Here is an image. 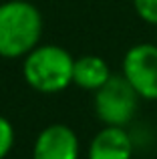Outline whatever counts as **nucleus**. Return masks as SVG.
Segmentation results:
<instances>
[{"instance_id": "obj_9", "label": "nucleus", "mask_w": 157, "mask_h": 159, "mask_svg": "<svg viewBox=\"0 0 157 159\" xmlns=\"http://www.w3.org/2000/svg\"><path fill=\"white\" fill-rule=\"evenodd\" d=\"M12 143H14V129H12L10 121L0 115V159L8 155V151L12 149Z\"/></svg>"}, {"instance_id": "obj_7", "label": "nucleus", "mask_w": 157, "mask_h": 159, "mask_svg": "<svg viewBox=\"0 0 157 159\" xmlns=\"http://www.w3.org/2000/svg\"><path fill=\"white\" fill-rule=\"evenodd\" d=\"M111 79L109 65L101 57L87 54L75 61L73 66V83L85 91H99Z\"/></svg>"}, {"instance_id": "obj_6", "label": "nucleus", "mask_w": 157, "mask_h": 159, "mask_svg": "<svg viewBox=\"0 0 157 159\" xmlns=\"http://www.w3.org/2000/svg\"><path fill=\"white\" fill-rule=\"evenodd\" d=\"M133 141L123 127H109L97 133L89 145V159H131Z\"/></svg>"}, {"instance_id": "obj_4", "label": "nucleus", "mask_w": 157, "mask_h": 159, "mask_svg": "<svg viewBox=\"0 0 157 159\" xmlns=\"http://www.w3.org/2000/svg\"><path fill=\"white\" fill-rule=\"evenodd\" d=\"M123 77L141 99L157 101V44L141 43L131 47L123 57Z\"/></svg>"}, {"instance_id": "obj_2", "label": "nucleus", "mask_w": 157, "mask_h": 159, "mask_svg": "<svg viewBox=\"0 0 157 159\" xmlns=\"http://www.w3.org/2000/svg\"><path fill=\"white\" fill-rule=\"evenodd\" d=\"M75 58L56 44L36 47L24 57V81L40 93H59L73 83Z\"/></svg>"}, {"instance_id": "obj_1", "label": "nucleus", "mask_w": 157, "mask_h": 159, "mask_svg": "<svg viewBox=\"0 0 157 159\" xmlns=\"http://www.w3.org/2000/svg\"><path fill=\"white\" fill-rule=\"evenodd\" d=\"M43 32V18L34 4L8 0L0 4V57L18 58L34 51Z\"/></svg>"}, {"instance_id": "obj_3", "label": "nucleus", "mask_w": 157, "mask_h": 159, "mask_svg": "<svg viewBox=\"0 0 157 159\" xmlns=\"http://www.w3.org/2000/svg\"><path fill=\"white\" fill-rule=\"evenodd\" d=\"M139 95L123 75H111V79L95 91V113L109 127H125L137 113Z\"/></svg>"}, {"instance_id": "obj_8", "label": "nucleus", "mask_w": 157, "mask_h": 159, "mask_svg": "<svg viewBox=\"0 0 157 159\" xmlns=\"http://www.w3.org/2000/svg\"><path fill=\"white\" fill-rule=\"evenodd\" d=\"M133 6L143 22L157 26V0H133Z\"/></svg>"}, {"instance_id": "obj_5", "label": "nucleus", "mask_w": 157, "mask_h": 159, "mask_svg": "<svg viewBox=\"0 0 157 159\" xmlns=\"http://www.w3.org/2000/svg\"><path fill=\"white\" fill-rule=\"evenodd\" d=\"M32 159H78V139L67 125H48L36 137Z\"/></svg>"}]
</instances>
